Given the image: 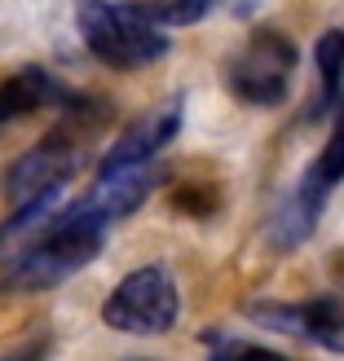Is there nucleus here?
<instances>
[{
	"label": "nucleus",
	"mask_w": 344,
	"mask_h": 361,
	"mask_svg": "<svg viewBox=\"0 0 344 361\" xmlns=\"http://www.w3.org/2000/svg\"><path fill=\"white\" fill-rule=\"evenodd\" d=\"M115 225L80 194L76 203H66L49 216V225L18 251L13 260L0 264V286L13 295H35L53 291L71 274H80L84 264L97 260V251L106 247V233Z\"/></svg>",
	"instance_id": "nucleus-1"
},
{
	"label": "nucleus",
	"mask_w": 344,
	"mask_h": 361,
	"mask_svg": "<svg viewBox=\"0 0 344 361\" xmlns=\"http://www.w3.org/2000/svg\"><path fill=\"white\" fill-rule=\"evenodd\" d=\"M111 123V102L102 97H80L76 106H66L62 119L35 141L31 150H23L9 164L5 172V198L18 207L35 194H49V190H62L66 180H76L84 159H88V146L97 141V133Z\"/></svg>",
	"instance_id": "nucleus-2"
},
{
	"label": "nucleus",
	"mask_w": 344,
	"mask_h": 361,
	"mask_svg": "<svg viewBox=\"0 0 344 361\" xmlns=\"http://www.w3.org/2000/svg\"><path fill=\"white\" fill-rule=\"evenodd\" d=\"M76 31L84 49L111 71H146L168 58L172 35L164 23L141 13L129 0H80Z\"/></svg>",
	"instance_id": "nucleus-3"
},
{
	"label": "nucleus",
	"mask_w": 344,
	"mask_h": 361,
	"mask_svg": "<svg viewBox=\"0 0 344 361\" xmlns=\"http://www.w3.org/2000/svg\"><path fill=\"white\" fill-rule=\"evenodd\" d=\"M300 66V49L278 27H256L225 62V88L230 97L256 111H278L292 97V80Z\"/></svg>",
	"instance_id": "nucleus-4"
},
{
	"label": "nucleus",
	"mask_w": 344,
	"mask_h": 361,
	"mask_svg": "<svg viewBox=\"0 0 344 361\" xmlns=\"http://www.w3.org/2000/svg\"><path fill=\"white\" fill-rule=\"evenodd\" d=\"M181 317V291L168 264H137L129 269L115 291L102 300V322L119 335H168Z\"/></svg>",
	"instance_id": "nucleus-5"
},
{
	"label": "nucleus",
	"mask_w": 344,
	"mask_h": 361,
	"mask_svg": "<svg viewBox=\"0 0 344 361\" xmlns=\"http://www.w3.org/2000/svg\"><path fill=\"white\" fill-rule=\"evenodd\" d=\"M261 331H278L304 339V344L344 353V300L340 295H314V300H251L243 309Z\"/></svg>",
	"instance_id": "nucleus-6"
},
{
	"label": "nucleus",
	"mask_w": 344,
	"mask_h": 361,
	"mask_svg": "<svg viewBox=\"0 0 344 361\" xmlns=\"http://www.w3.org/2000/svg\"><path fill=\"white\" fill-rule=\"evenodd\" d=\"M181 119H186V97H168L164 106H150V111L133 115L124 128L115 133V141L102 150L97 159V176L102 172H124V168H141L155 164L159 150L172 146V137L181 133Z\"/></svg>",
	"instance_id": "nucleus-7"
},
{
	"label": "nucleus",
	"mask_w": 344,
	"mask_h": 361,
	"mask_svg": "<svg viewBox=\"0 0 344 361\" xmlns=\"http://www.w3.org/2000/svg\"><path fill=\"white\" fill-rule=\"evenodd\" d=\"M80 97H84L80 88L58 80L49 66H18L0 80V128L27 115H62Z\"/></svg>",
	"instance_id": "nucleus-8"
},
{
	"label": "nucleus",
	"mask_w": 344,
	"mask_h": 361,
	"mask_svg": "<svg viewBox=\"0 0 344 361\" xmlns=\"http://www.w3.org/2000/svg\"><path fill=\"white\" fill-rule=\"evenodd\" d=\"M168 172L159 164H141V168H124V172H102L93 185H88V203H93L111 225L129 221V216L155 194V185H164Z\"/></svg>",
	"instance_id": "nucleus-9"
},
{
	"label": "nucleus",
	"mask_w": 344,
	"mask_h": 361,
	"mask_svg": "<svg viewBox=\"0 0 344 361\" xmlns=\"http://www.w3.org/2000/svg\"><path fill=\"white\" fill-rule=\"evenodd\" d=\"M327 203H318L314 194H304L300 185L283 198V203L274 207V216H269V225H265V238L274 251H296L314 238V229H318V216Z\"/></svg>",
	"instance_id": "nucleus-10"
},
{
	"label": "nucleus",
	"mask_w": 344,
	"mask_h": 361,
	"mask_svg": "<svg viewBox=\"0 0 344 361\" xmlns=\"http://www.w3.org/2000/svg\"><path fill=\"white\" fill-rule=\"evenodd\" d=\"M314 62H318V97L304 106V123H314L322 115H331L344 102V31H322L314 44Z\"/></svg>",
	"instance_id": "nucleus-11"
},
{
	"label": "nucleus",
	"mask_w": 344,
	"mask_h": 361,
	"mask_svg": "<svg viewBox=\"0 0 344 361\" xmlns=\"http://www.w3.org/2000/svg\"><path fill=\"white\" fill-rule=\"evenodd\" d=\"M58 198H62V190H49V194H35V198H27V203H18V212L0 225V264L13 260L18 251L49 225V216L58 212Z\"/></svg>",
	"instance_id": "nucleus-12"
},
{
	"label": "nucleus",
	"mask_w": 344,
	"mask_h": 361,
	"mask_svg": "<svg viewBox=\"0 0 344 361\" xmlns=\"http://www.w3.org/2000/svg\"><path fill=\"white\" fill-rule=\"evenodd\" d=\"M344 180V102L331 111V133H327V146L318 150V159L309 168H304L300 176V190H309L314 198H322L327 203L331 190Z\"/></svg>",
	"instance_id": "nucleus-13"
},
{
	"label": "nucleus",
	"mask_w": 344,
	"mask_h": 361,
	"mask_svg": "<svg viewBox=\"0 0 344 361\" xmlns=\"http://www.w3.org/2000/svg\"><path fill=\"white\" fill-rule=\"evenodd\" d=\"M129 5H137L164 27H190V23H203L216 9V0H129Z\"/></svg>",
	"instance_id": "nucleus-14"
},
{
	"label": "nucleus",
	"mask_w": 344,
	"mask_h": 361,
	"mask_svg": "<svg viewBox=\"0 0 344 361\" xmlns=\"http://www.w3.org/2000/svg\"><path fill=\"white\" fill-rule=\"evenodd\" d=\"M225 203L221 185H212V180H194V185H172V207L194 216V221H208V216H216Z\"/></svg>",
	"instance_id": "nucleus-15"
},
{
	"label": "nucleus",
	"mask_w": 344,
	"mask_h": 361,
	"mask_svg": "<svg viewBox=\"0 0 344 361\" xmlns=\"http://www.w3.org/2000/svg\"><path fill=\"white\" fill-rule=\"evenodd\" d=\"M208 344L216 357H269L274 348L256 344V339H225V335H208Z\"/></svg>",
	"instance_id": "nucleus-16"
}]
</instances>
